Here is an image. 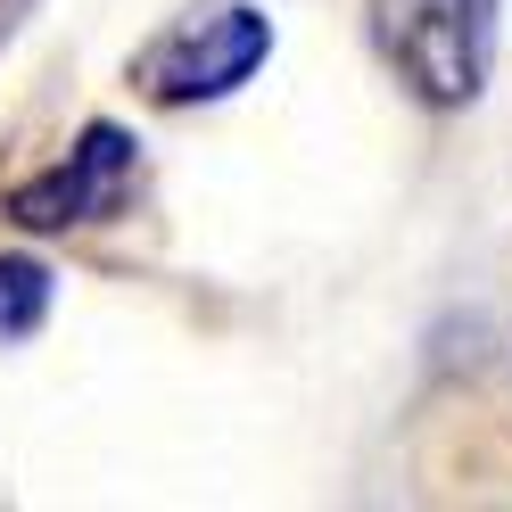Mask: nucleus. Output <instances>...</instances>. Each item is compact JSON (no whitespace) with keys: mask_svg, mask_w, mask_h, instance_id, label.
<instances>
[{"mask_svg":"<svg viewBox=\"0 0 512 512\" xmlns=\"http://www.w3.org/2000/svg\"><path fill=\"white\" fill-rule=\"evenodd\" d=\"M273 58V17L265 9H215L199 25H182V34H166L149 50V100L166 108H190V100H223V91H240L256 67Z\"/></svg>","mask_w":512,"mask_h":512,"instance_id":"2","label":"nucleus"},{"mask_svg":"<svg viewBox=\"0 0 512 512\" xmlns=\"http://www.w3.org/2000/svg\"><path fill=\"white\" fill-rule=\"evenodd\" d=\"M133 149H141V141L124 133V124H83V141L58 157L50 174L17 182L9 215L25 223V232H67V223H100V215H116L124 182H133V166H141Z\"/></svg>","mask_w":512,"mask_h":512,"instance_id":"3","label":"nucleus"},{"mask_svg":"<svg viewBox=\"0 0 512 512\" xmlns=\"http://www.w3.org/2000/svg\"><path fill=\"white\" fill-rule=\"evenodd\" d=\"M372 34L397 75L438 108L479 100L496 50V0H372Z\"/></svg>","mask_w":512,"mask_h":512,"instance_id":"1","label":"nucleus"},{"mask_svg":"<svg viewBox=\"0 0 512 512\" xmlns=\"http://www.w3.org/2000/svg\"><path fill=\"white\" fill-rule=\"evenodd\" d=\"M50 265L42 256H0V339H25V331H42V314H50Z\"/></svg>","mask_w":512,"mask_h":512,"instance_id":"4","label":"nucleus"}]
</instances>
